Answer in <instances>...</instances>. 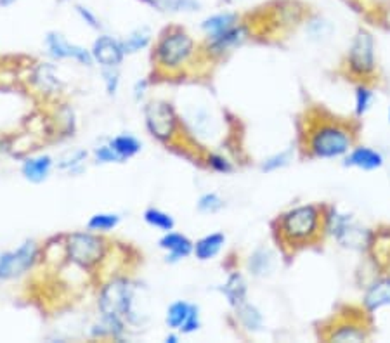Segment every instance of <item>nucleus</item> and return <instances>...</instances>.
<instances>
[{"label":"nucleus","mask_w":390,"mask_h":343,"mask_svg":"<svg viewBox=\"0 0 390 343\" xmlns=\"http://www.w3.org/2000/svg\"><path fill=\"white\" fill-rule=\"evenodd\" d=\"M319 224H321L319 210L312 204H303V206H297L283 215L281 230L290 241L303 243L310 241L312 237L317 236Z\"/></svg>","instance_id":"1"},{"label":"nucleus","mask_w":390,"mask_h":343,"mask_svg":"<svg viewBox=\"0 0 390 343\" xmlns=\"http://www.w3.org/2000/svg\"><path fill=\"white\" fill-rule=\"evenodd\" d=\"M352 137L347 128L340 125H323L312 134L310 150L317 158H339L349 151Z\"/></svg>","instance_id":"2"},{"label":"nucleus","mask_w":390,"mask_h":343,"mask_svg":"<svg viewBox=\"0 0 390 343\" xmlns=\"http://www.w3.org/2000/svg\"><path fill=\"white\" fill-rule=\"evenodd\" d=\"M132 303H134V286L127 279H115L102 289L99 309L104 318L122 321L132 314Z\"/></svg>","instance_id":"3"},{"label":"nucleus","mask_w":390,"mask_h":343,"mask_svg":"<svg viewBox=\"0 0 390 343\" xmlns=\"http://www.w3.org/2000/svg\"><path fill=\"white\" fill-rule=\"evenodd\" d=\"M106 245L99 236L77 233L68 237V255L78 265H94L104 257Z\"/></svg>","instance_id":"4"},{"label":"nucleus","mask_w":390,"mask_h":343,"mask_svg":"<svg viewBox=\"0 0 390 343\" xmlns=\"http://www.w3.org/2000/svg\"><path fill=\"white\" fill-rule=\"evenodd\" d=\"M193 38L187 33L177 32L170 33L168 37L158 44L157 47V58L160 64L168 66V68H175V66L183 64L191 54H193Z\"/></svg>","instance_id":"5"},{"label":"nucleus","mask_w":390,"mask_h":343,"mask_svg":"<svg viewBox=\"0 0 390 343\" xmlns=\"http://www.w3.org/2000/svg\"><path fill=\"white\" fill-rule=\"evenodd\" d=\"M37 260V245L26 241L18 250L0 255V279H12L25 274Z\"/></svg>","instance_id":"6"},{"label":"nucleus","mask_w":390,"mask_h":343,"mask_svg":"<svg viewBox=\"0 0 390 343\" xmlns=\"http://www.w3.org/2000/svg\"><path fill=\"white\" fill-rule=\"evenodd\" d=\"M349 66L356 75H369L375 71V40L368 32H359L349 52Z\"/></svg>","instance_id":"7"},{"label":"nucleus","mask_w":390,"mask_h":343,"mask_svg":"<svg viewBox=\"0 0 390 343\" xmlns=\"http://www.w3.org/2000/svg\"><path fill=\"white\" fill-rule=\"evenodd\" d=\"M146 125L151 134L165 141L172 137L175 130V113L167 102H150L146 106Z\"/></svg>","instance_id":"8"},{"label":"nucleus","mask_w":390,"mask_h":343,"mask_svg":"<svg viewBox=\"0 0 390 343\" xmlns=\"http://www.w3.org/2000/svg\"><path fill=\"white\" fill-rule=\"evenodd\" d=\"M47 47H49V54L56 59H66V58H73L77 59L78 62L82 64H92V52H89L87 49L80 47V45H73L66 42L65 38L59 35V33H49L47 35Z\"/></svg>","instance_id":"9"},{"label":"nucleus","mask_w":390,"mask_h":343,"mask_svg":"<svg viewBox=\"0 0 390 343\" xmlns=\"http://www.w3.org/2000/svg\"><path fill=\"white\" fill-rule=\"evenodd\" d=\"M124 44L115 38L108 37V35H102L98 40L94 42V47H92V58L102 64L104 68H117L122 61H124Z\"/></svg>","instance_id":"10"},{"label":"nucleus","mask_w":390,"mask_h":343,"mask_svg":"<svg viewBox=\"0 0 390 343\" xmlns=\"http://www.w3.org/2000/svg\"><path fill=\"white\" fill-rule=\"evenodd\" d=\"M160 246L168 252V260L175 262V260L186 259L191 252L194 250V245L191 243L190 237L179 233H167L160 239Z\"/></svg>","instance_id":"11"},{"label":"nucleus","mask_w":390,"mask_h":343,"mask_svg":"<svg viewBox=\"0 0 390 343\" xmlns=\"http://www.w3.org/2000/svg\"><path fill=\"white\" fill-rule=\"evenodd\" d=\"M363 303H365V307L369 312L390 305V279L385 278L373 283L368 288V292H366Z\"/></svg>","instance_id":"12"},{"label":"nucleus","mask_w":390,"mask_h":343,"mask_svg":"<svg viewBox=\"0 0 390 343\" xmlns=\"http://www.w3.org/2000/svg\"><path fill=\"white\" fill-rule=\"evenodd\" d=\"M51 156L30 158V160H26L25 165H23V176H25V179L30 180V182H44L49 177V174H51Z\"/></svg>","instance_id":"13"},{"label":"nucleus","mask_w":390,"mask_h":343,"mask_svg":"<svg viewBox=\"0 0 390 343\" xmlns=\"http://www.w3.org/2000/svg\"><path fill=\"white\" fill-rule=\"evenodd\" d=\"M347 165L358 167L361 170H376L383 165V156L371 147H358L349 154Z\"/></svg>","instance_id":"14"},{"label":"nucleus","mask_w":390,"mask_h":343,"mask_svg":"<svg viewBox=\"0 0 390 343\" xmlns=\"http://www.w3.org/2000/svg\"><path fill=\"white\" fill-rule=\"evenodd\" d=\"M224 243H226V236L220 233H214V234H208V236L201 237L200 241L194 245L196 259H200V260L214 259V257L219 255V252L222 250Z\"/></svg>","instance_id":"15"},{"label":"nucleus","mask_w":390,"mask_h":343,"mask_svg":"<svg viewBox=\"0 0 390 343\" xmlns=\"http://www.w3.org/2000/svg\"><path fill=\"white\" fill-rule=\"evenodd\" d=\"M244 28L241 26H231V28L224 29V32L216 33V35H210V45L211 49L216 51H227V49L234 47V45L240 44L244 38Z\"/></svg>","instance_id":"16"},{"label":"nucleus","mask_w":390,"mask_h":343,"mask_svg":"<svg viewBox=\"0 0 390 343\" xmlns=\"http://www.w3.org/2000/svg\"><path fill=\"white\" fill-rule=\"evenodd\" d=\"M193 309L194 305L183 302V300L172 303L167 311V324L170 326L172 329H183V326L186 324V321L190 319Z\"/></svg>","instance_id":"17"},{"label":"nucleus","mask_w":390,"mask_h":343,"mask_svg":"<svg viewBox=\"0 0 390 343\" xmlns=\"http://www.w3.org/2000/svg\"><path fill=\"white\" fill-rule=\"evenodd\" d=\"M222 292L224 295L227 296L231 305L234 307L243 305L244 300H246V285H244L243 278H241L240 274H233V276H231Z\"/></svg>","instance_id":"18"},{"label":"nucleus","mask_w":390,"mask_h":343,"mask_svg":"<svg viewBox=\"0 0 390 343\" xmlns=\"http://www.w3.org/2000/svg\"><path fill=\"white\" fill-rule=\"evenodd\" d=\"M110 146L120 154L122 160L132 158L141 151V143L135 137H132V135H118V137L110 141Z\"/></svg>","instance_id":"19"},{"label":"nucleus","mask_w":390,"mask_h":343,"mask_svg":"<svg viewBox=\"0 0 390 343\" xmlns=\"http://www.w3.org/2000/svg\"><path fill=\"white\" fill-rule=\"evenodd\" d=\"M365 338V329L358 324H342L330 335L332 342H359Z\"/></svg>","instance_id":"20"},{"label":"nucleus","mask_w":390,"mask_h":343,"mask_svg":"<svg viewBox=\"0 0 390 343\" xmlns=\"http://www.w3.org/2000/svg\"><path fill=\"white\" fill-rule=\"evenodd\" d=\"M234 23H236V16L226 12V14H217V16H211V18L205 19L201 28H203L208 35H216V33H220V32H224V29L234 26Z\"/></svg>","instance_id":"21"},{"label":"nucleus","mask_w":390,"mask_h":343,"mask_svg":"<svg viewBox=\"0 0 390 343\" xmlns=\"http://www.w3.org/2000/svg\"><path fill=\"white\" fill-rule=\"evenodd\" d=\"M144 220H146L151 227H157V229L165 230V233H170L175 226L172 215H168V213L161 212V210L158 209L146 210V212H144Z\"/></svg>","instance_id":"22"},{"label":"nucleus","mask_w":390,"mask_h":343,"mask_svg":"<svg viewBox=\"0 0 390 343\" xmlns=\"http://www.w3.org/2000/svg\"><path fill=\"white\" fill-rule=\"evenodd\" d=\"M238 314H240V319L244 328L250 329V331L260 329V326H262V316H260V312L257 311L255 307L248 305L246 302L238 307Z\"/></svg>","instance_id":"23"},{"label":"nucleus","mask_w":390,"mask_h":343,"mask_svg":"<svg viewBox=\"0 0 390 343\" xmlns=\"http://www.w3.org/2000/svg\"><path fill=\"white\" fill-rule=\"evenodd\" d=\"M118 222H120V217L115 215V213H98V215H94L89 220L87 227L91 230H102V233H106V230L115 229L118 226Z\"/></svg>","instance_id":"24"},{"label":"nucleus","mask_w":390,"mask_h":343,"mask_svg":"<svg viewBox=\"0 0 390 343\" xmlns=\"http://www.w3.org/2000/svg\"><path fill=\"white\" fill-rule=\"evenodd\" d=\"M150 44V32L148 29H137L124 42V51L125 54H134V52L141 51Z\"/></svg>","instance_id":"25"},{"label":"nucleus","mask_w":390,"mask_h":343,"mask_svg":"<svg viewBox=\"0 0 390 343\" xmlns=\"http://www.w3.org/2000/svg\"><path fill=\"white\" fill-rule=\"evenodd\" d=\"M224 206V201L216 193H208L198 201V210L203 213H216Z\"/></svg>","instance_id":"26"},{"label":"nucleus","mask_w":390,"mask_h":343,"mask_svg":"<svg viewBox=\"0 0 390 343\" xmlns=\"http://www.w3.org/2000/svg\"><path fill=\"white\" fill-rule=\"evenodd\" d=\"M371 102L373 92L369 91L368 87H358V91H356V113H358L359 117H363V115L369 110Z\"/></svg>","instance_id":"27"},{"label":"nucleus","mask_w":390,"mask_h":343,"mask_svg":"<svg viewBox=\"0 0 390 343\" xmlns=\"http://www.w3.org/2000/svg\"><path fill=\"white\" fill-rule=\"evenodd\" d=\"M271 257L266 250H259L257 253H253V257L250 259V269L255 274H266L269 270Z\"/></svg>","instance_id":"28"},{"label":"nucleus","mask_w":390,"mask_h":343,"mask_svg":"<svg viewBox=\"0 0 390 343\" xmlns=\"http://www.w3.org/2000/svg\"><path fill=\"white\" fill-rule=\"evenodd\" d=\"M94 154H95V160L101 161V163H120V161H124L120 158V154H118L117 151L110 146V144H108V146L98 147Z\"/></svg>","instance_id":"29"},{"label":"nucleus","mask_w":390,"mask_h":343,"mask_svg":"<svg viewBox=\"0 0 390 343\" xmlns=\"http://www.w3.org/2000/svg\"><path fill=\"white\" fill-rule=\"evenodd\" d=\"M290 161V153L286 151V153H279L276 154V156H271L269 160H266V163L262 165V170L264 172H273V170H277V168L285 167L286 163Z\"/></svg>","instance_id":"30"},{"label":"nucleus","mask_w":390,"mask_h":343,"mask_svg":"<svg viewBox=\"0 0 390 343\" xmlns=\"http://www.w3.org/2000/svg\"><path fill=\"white\" fill-rule=\"evenodd\" d=\"M172 11H194L198 8L196 0H167Z\"/></svg>","instance_id":"31"},{"label":"nucleus","mask_w":390,"mask_h":343,"mask_svg":"<svg viewBox=\"0 0 390 343\" xmlns=\"http://www.w3.org/2000/svg\"><path fill=\"white\" fill-rule=\"evenodd\" d=\"M208 163H210V167L214 168V170L222 172V174H227V172L233 170V167H231L229 161H227L226 158L219 156V154H211V156L208 158Z\"/></svg>","instance_id":"32"},{"label":"nucleus","mask_w":390,"mask_h":343,"mask_svg":"<svg viewBox=\"0 0 390 343\" xmlns=\"http://www.w3.org/2000/svg\"><path fill=\"white\" fill-rule=\"evenodd\" d=\"M200 328V314H198V307L194 305V309H193V312H191V316H190V319L186 321V324L183 326V329L181 331L183 333H193V331H196V329Z\"/></svg>","instance_id":"33"},{"label":"nucleus","mask_w":390,"mask_h":343,"mask_svg":"<svg viewBox=\"0 0 390 343\" xmlns=\"http://www.w3.org/2000/svg\"><path fill=\"white\" fill-rule=\"evenodd\" d=\"M104 80H106V88H108V94H115L118 88V75L115 73L113 68L104 71Z\"/></svg>","instance_id":"34"},{"label":"nucleus","mask_w":390,"mask_h":343,"mask_svg":"<svg viewBox=\"0 0 390 343\" xmlns=\"http://www.w3.org/2000/svg\"><path fill=\"white\" fill-rule=\"evenodd\" d=\"M77 11H78V14H80V18L84 19V21L87 23L89 26H92V28H99L98 18H95V16H94V12L89 11L87 8H82V5H78Z\"/></svg>","instance_id":"35"},{"label":"nucleus","mask_w":390,"mask_h":343,"mask_svg":"<svg viewBox=\"0 0 390 343\" xmlns=\"http://www.w3.org/2000/svg\"><path fill=\"white\" fill-rule=\"evenodd\" d=\"M85 156H87V153H85V151H77V153H73V156H69L68 160L62 161L61 168H73V167H77V165H80L82 161L85 160Z\"/></svg>","instance_id":"36"},{"label":"nucleus","mask_w":390,"mask_h":343,"mask_svg":"<svg viewBox=\"0 0 390 343\" xmlns=\"http://www.w3.org/2000/svg\"><path fill=\"white\" fill-rule=\"evenodd\" d=\"M177 340H179V338H177V336H175V335L167 336V342H168V343H177Z\"/></svg>","instance_id":"37"},{"label":"nucleus","mask_w":390,"mask_h":343,"mask_svg":"<svg viewBox=\"0 0 390 343\" xmlns=\"http://www.w3.org/2000/svg\"><path fill=\"white\" fill-rule=\"evenodd\" d=\"M14 0H0V5H11Z\"/></svg>","instance_id":"38"},{"label":"nucleus","mask_w":390,"mask_h":343,"mask_svg":"<svg viewBox=\"0 0 390 343\" xmlns=\"http://www.w3.org/2000/svg\"><path fill=\"white\" fill-rule=\"evenodd\" d=\"M389 121H390V108H389Z\"/></svg>","instance_id":"39"}]
</instances>
